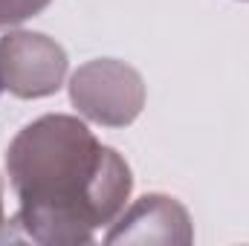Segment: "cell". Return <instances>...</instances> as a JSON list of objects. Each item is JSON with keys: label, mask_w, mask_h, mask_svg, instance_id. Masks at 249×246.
Here are the masks:
<instances>
[{"label": "cell", "mask_w": 249, "mask_h": 246, "mask_svg": "<svg viewBox=\"0 0 249 246\" xmlns=\"http://www.w3.org/2000/svg\"><path fill=\"white\" fill-rule=\"evenodd\" d=\"M0 90H3V75H0Z\"/></svg>", "instance_id": "cell-1"}]
</instances>
